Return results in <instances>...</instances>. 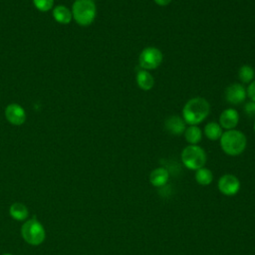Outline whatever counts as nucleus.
<instances>
[{
    "label": "nucleus",
    "instance_id": "obj_4",
    "mask_svg": "<svg viewBox=\"0 0 255 255\" xmlns=\"http://www.w3.org/2000/svg\"><path fill=\"white\" fill-rule=\"evenodd\" d=\"M21 236L28 244L38 246L44 242L46 231L43 224L34 216L22 224Z\"/></svg>",
    "mask_w": 255,
    "mask_h": 255
},
{
    "label": "nucleus",
    "instance_id": "obj_17",
    "mask_svg": "<svg viewBox=\"0 0 255 255\" xmlns=\"http://www.w3.org/2000/svg\"><path fill=\"white\" fill-rule=\"evenodd\" d=\"M204 134L210 140H217L220 139L223 130L220 125L216 122H209L204 127Z\"/></svg>",
    "mask_w": 255,
    "mask_h": 255
},
{
    "label": "nucleus",
    "instance_id": "obj_22",
    "mask_svg": "<svg viewBox=\"0 0 255 255\" xmlns=\"http://www.w3.org/2000/svg\"><path fill=\"white\" fill-rule=\"evenodd\" d=\"M246 94H247V97H248L251 101L255 102V81H252V82L249 84V86H248L247 89H246Z\"/></svg>",
    "mask_w": 255,
    "mask_h": 255
},
{
    "label": "nucleus",
    "instance_id": "obj_6",
    "mask_svg": "<svg viewBox=\"0 0 255 255\" xmlns=\"http://www.w3.org/2000/svg\"><path fill=\"white\" fill-rule=\"evenodd\" d=\"M162 52L155 47L144 48L138 56V65L141 69L150 71L158 68L162 63Z\"/></svg>",
    "mask_w": 255,
    "mask_h": 255
},
{
    "label": "nucleus",
    "instance_id": "obj_23",
    "mask_svg": "<svg viewBox=\"0 0 255 255\" xmlns=\"http://www.w3.org/2000/svg\"><path fill=\"white\" fill-rule=\"evenodd\" d=\"M155 4H157L158 6H167L168 4H170V2L172 0H153Z\"/></svg>",
    "mask_w": 255,
    "mask_h": 255
},
{
    "label": "nucleus",
    "instance_id": "obj_9",
    "mask_svg": "<svg viewBox=\"0 0 255 255\" xmlns=\"http://www.w3.org/2000/svg\"><path fill=\"white\" fill-rule=\"evenodd\" d=\"M5 118L13 126H21L26 121L25 110L18 104H10L5 109Z\"/></svg>",
    "mask_w": 255,
    "mask_h": 255
},
{
    "label": "nucleus",
    "instance_id": "obj_7",
    "mask_svg": "<svg viewBox=\"0 0 255 255\" xmlns=\"http://www.w3.org/2000/svg\"><path fill=\"white\" fill-rule=\"evenodd\" d=\"M219 191L227 196L235 195L240 189V181L239 179L231 173L223 174L217 183Z\"/></svg>",
    "mask_w": 255,
    "mask_h": 255
},
{
    "label": "nucleus",
    "instance_id": "obj_13",
    "mask_svg": "<svg viewBox=\"0 0 255 255\" xmlns=\"http://www.w3.org/2000/svg\"><path fill=\"white\" fill-rule=\"evenodd\" d=\"M135 81L137 87L142 91H149L154 86V78L148 71L143 69L139 70L136 73Z\"/></svg>",
    "mask_w": 255,
    "mask_h": 255
},
{
    "label": "nucleus",
    "instance_id": "obj_14",
    "mask_svg": "<svg viewBox=\"0 0 255 255\" xmlns=\"http://www.w3.org/2000/svg\"><path fill=\"white\" fill-rule=\"evenodd\" d=\"M53 17L56 22L60 24H69L72 21L73 15L72 11L68 7L64 5H58L53 9Z\"/></svg>",
    "mask_w": 255,
    "mask_h": 255
},
{
    "label": "nucleus",
    "instance_id": "obj_5",
    "mask_svg": "<svg viewBox=\"0 0 255 255\" xmlns=\"http://www.w3.org/2000/svg\"><path fill=\"white\" fill-rule=\"evenodd\" d=\"M181 161L185 167L191 170H197L204 167L206 163V152L197 144H189L181 151Z\"/></svg>",
    "mask_w": 255,
    "mask_h": 255
},
{
    "label": "nucleus",
    "instance_id": "obj_24",
    "mask_svg": "<svg viewBox=\"0 0 255 255\" xmlns=\"http://www.w3.org/2000/svg\"><path fill=\"white\" fill-rule=\"evenodd\" d=\"M2 255H12L11 253H4V254H2Z\"/></svg>",
    "mask_w": 255,
    "mask_h": 255
},
{
    "label": "nucleus",
    "instance_id": "obj_12",
    "mask_svg": "<svg viewBox=\"0 0 255 255\" xmlns=\"http://www.w3.org/2000/svg\"><path fill=\"white\" fill-rule=\"evenodd\" d=\"M169 178V172L165 167L154 168L149 174V181L154 187L164 186Z\"/></svg>",
    "mask_w": 255,
    "mask_h": 255
},
{
    "label": "nucleus",
    "instance_id": "obj_15",
    "mask_svg": "<svg viewBox=\"0 0 255 255\" xmlns=\"http://www.w3.org/2000/svg\"><path fill=\"white\" fill-rule=\"evenodd\" d=\"M9 213L13 219L17 221H23L27 219L29 215V210L25 204L21 202H14L9 208Z\"/></svg>",
    "mask_w": 255,
    "mask_h": 255
},
{
    "label": "nucleus",
    "instance_id": "obj_18",
    "mask_svg": "<svg viewBox=\"0 0 255 255\" xmlns=\"http://www.w3.org/2000/svg\"><path fill=\"white\" fill-rule=\"evenodd\" d=\"M195 180L200 185H209L213 180V174L210 169L206 167H201L195 170Z\"/></svg>",
    "mask_w": 255,
    "mask_h": 255
},
{
    "label": "nucleus",
    "instance_id": "obj_10",
    "mask_svg": "<svg viewBox=\"0 0 255 255\" xmlns=\"http://www.w3.org/2000/svg\"><path fill=\"white\" fill-rule=\"evenodd\" d=\"M239 123V114L235 109H225L219 116V125L226 130L234 129Z\"/></svg>",
    "mask_w": 255,
    "mask_h": 255
},
{
    "label": "nucleus",
    "instance_id": "obj_16",
    "mask_svg": "<svg viewBox=\"0 0 255 255\" xmlns=\"http://www.w3.org/2000/svg\"><path fill=\"white\" fill-rule=\"evenodd\" d=\"M183 134L189 144H197L202 139V130L197 126H188Z\"/></svg>",
    "mask_w": 255,
    "mask_h": 255
},
{
    "label": "nucleus",
    "instance_id": "obj_21",
    "mask_svg": "<svg viewBox=\"0 0 255 255\" xmlns=\"http://www.w3.org/2000/svg\"><path fill=\"white\" fill-rule=\"evenodd\" d=\"M244 112L248 117H255V102L250 101L246 103L244 106Z\"/></svg>",
    "mask_w": 255,
    "mask_h": 255
},
{
    "label": "nucleus",
    "instance_id": "obj_1",
    "mask_svg": "<svg viewBox=\"0 0 255 255\" xmlns=\"http://www.w3.org/2000/svg\"><path fill=\"white\" fill-rule=\"evenodd\" d=\"M210 113V105L204 98L195 97L188 100L182 108V119L188 126H198Z\"/></svg>",
    "mask_w": 255,
    "mask_h": 255
},
{
    "label": "nucleus",
    "instance_id": "obj_2",
    "mask_svg": "<svg viewBox=\"0 0 255 255\" xmlns=\"http://www.w3.org/2000/svg\"><path fill=\"white\" fill-rule=\"evenodd\" d=\"M219 141L222 150L230 156L241 154L247 145V138L245 134L238 129H229L224 131Z\"/></svg>",
    "mask_w": 255,
    "mask_h": 255
},
{
    "label": "nucleus",
    "instance_id": "obj_20",
    "mask_svg": "<svg viewBox=\"0 0 255 255\" xmlns=\"http://www.w3.org/2000/svg\"><path fill=\"white\" fill-rule=\"evenodd\" d=\"M33 3L39 11L46 12L53 7L54 0H33Z\"/></svg>",
    "mask_w": 255,
    "mask_h": 255
},
{
    "label": "nucleus",
    "instance_id": "obj_3",
    "mask_svg": "<svg viewBox=\"0 0 255 255\" xmlns=\"http://www.w3.org/2000/svg\"><path fill=\"white\" fill-rule=\"evenodd\" d=\"M74 20L81 26L91 25L97 15V7L94 0H75L72 7Z\"/></svg>",
    "mask_w": 255,
    "mask_h": 255
},
{
    "label": "nucleus",
    "instance_id": "obj_8",
    "mask_svg": "<svg viewBox=\"0 0 255 255\" xmlns=\"http://www.w3.org/2000/svg\"><path fill=\"white\" fill-rule=\"evenodd\" d=\"M224 97L228 104L240 105L245 101V99L247 97L246 89L244 88V86L242 84L233 83L225 89Z\"/></svg>",
    "mask_w": 255,
    "mask_h": 255
},
{
    "label": "nucleus",
    "instance_id": "obj_11",
    "mask_svg": "<svg viewBox=\"0 0 255 255\" xmlns=\"http://www.w3.org/2000/svg\"><path fill=\"white\" fill-rule=\"evenodd\" d=\"M165 129L173 135H180L184 133L186 128V123L182 119V117L173 115L168 117L164 122Z\"/></svg>",
    "mask_w": 255,
    "mask_h": 255
},
{
    "label": "nucleus",
    "instance_id": "obj_25",
    "mask_svg": "<svg viewBox=\"0 0 255 255\" xmlns=\"http://www.w3.org/2000/svg\"><path fill=\"white\" fill-rule=\"evenodd\" d=\"M253 128H254V131H255V123H254V127H253Z\"/></svg>",
    "mask_w": 255,
    "mask_h": 255
},
{
    "label": "nucleus",
    "instance_id": "obj_19",
    "mask_svg": "<svg viewBox=\"0 0 255 255\" xmlns=\"http://www.w3.org/2000/svg\"><path fill=\"white\" fill-rule=\"evenodd\" d=\"M255 77L254 69L249 65H243L238 70V78L242 84H250Z\"/></svg>",
    "mask_w": 255,
    "mask_h": 255
}]
</instances>
